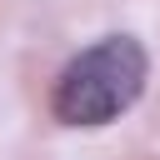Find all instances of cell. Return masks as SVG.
Returning a JSON list of instances; mask_svg holds the SVG:
<instances>
[{
  "label": "cell",
  "mask_w": 160,
  "mask_h": 160,
  "mask_svg": "<svg viewBox=\"0 0 160 160\" xmlns=\"http://www.w3.org/2000/svg\"><path fill=\"white\" fill-rule=\"evenodd\" d=\"M150 80V55L135 35H105L85 45L55 80L50 110L60 125H110L120 120Z\"/></svg>",
  "instance_id": "1"
}]
</instances>
